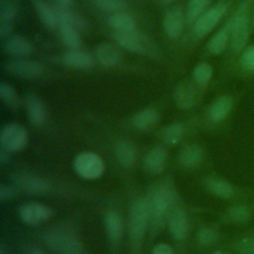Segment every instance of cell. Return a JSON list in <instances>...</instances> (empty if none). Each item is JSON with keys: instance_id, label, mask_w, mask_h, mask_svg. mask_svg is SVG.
I'll return each instance as SVG.
<instances>
[{"instance_id": "30", "label": "cell", "mask_w": 254, "mask_h": 254, "mask_svg": "<svg viewBox=\"0 0 254 254\" xmlns=\"http://www.w3.org/2000/svg\"><path fill=\"white\" fill-rule=\"evenodd\" d=\"M229 36H230V31H229V26L227 24L222 30H220L210 39L207 47L209 53L213 55L221 54L226 48Z\"/></svg>"}, {"instance_id": "9", "label": "cell", "mask_w": 254, "mask_h": 254, "mask_svg": "<svg viewBox=\"0 0 254 254\" xmlns=\"http://www.w3.org/2000/svg\"><path fill=\"white\" fill-rule=\"evenodd\" d=\"M226 11V5L218 4L215 7L204 12L194 23L192 32L193 34L200 38L207 35L220 21L222 16Z\"/></svg>"}, {"instance_id": "34", "label": "cell", "mask_w": 254, "mask_h": 254, "mask_svg": "<svg viewBox=\"0 0 254 254\" xmlns=\"http://www.w3.org/2000/svg\"><path fill=\"white\" fill-rule=\"evenodd\" d=\"M19 0H0V21L12 22L18 14Z\"/></svg>"}, {"instance_id": "16", "label": "cell", "mask_w": 254, "mask_h": 254, "mask_svg": "<svg viewBox=\"0 0 254 254\" xmlns=\"http://www.w3.org/2000/svg\"><path fill=\"white\" fill-rule=\"evenodd\" d=\"M62 60L65 65L77 69H88L94 64L92 56L79 49L68 50L63 55Z\"/></svg>"}, {"instance_id": "45", "label": "cell", "mask_w": 254, "mask_h": 254, "mask_svg": "<svg viewBox=\"0 0 254 254\" xmlns=\"http://www.w3.org/2000/svg\"><path fill=\"white\" fill-rule=\"evenodd\" d=\"M54 1L57 3V6L64 7V8H69L73 3V0H54Z\"/></svg>"}, {"instance_id": "48", "label": "cell", "mask_w": 254, "mask_h": 254, "mask_svg": "<svg viewBox=\"0 0 254 254\" xmlns=\"http://www.w3.org/2000/svg\"><path fill=\"white\" fill-rule=\"evenodd\" d=\"M173 1L175 0H159V2L162 4H169V3H172Z\"/></svg>"}, {"instance_id": "5", "label": "cell", "mask_w": 254, "mask_h": 254, "mask_svg": "<svg viewBox=\"0 0 254 254\" xmlns=\"http://www.w3.org/2000/svg\"><path fill=\"white\" fill-rule=\"evenodd\" d=\"M245 8L246 6L242 5L240 10L228 23L230 31V45L231 49L235 53H239L244 48L249 36V25Z\"/></svg>"}, {"instance_id": "10", "label": "cell", "mask_w": 254, "mask_h": 254, "mask_svg": "<svg viewBox=\"0 0 254 254\" xmlns=\"http://www.w3.org/2000/svg\"><path fill=\"white\" fill-rule=\"evenodd\" d=\"M53 216V210L50 206L40 202H29L23 204L20 208L21 220L27 225H38L49 220Z\"/></svg>"}, {"instance_id": "31", "label": "cell", "mask_w": 254, "mask_h": 254, "mask_svg": "<svg viewBox=\"0 0 254 254\" xmlns=\"http://www.w3.org/2000/svg\"><path fill=\"white\" fill-rule=\"evenodd\" d=\"M185 133V126L181 122H175L168 126H166L162 130V138L163 140L170 145L178 144L184 136Z\"/></svg>"}, {"instance_id": "43", "label": "cell", "mask_w": 254, "mask_h": 254, "mask_svg": "<svg viewBox=\"0 0 254 254\" xmlns=\"http://www.w3.org/2000/svg\"><path fill=\"white\" fill-rule=\"evenodd\" d=\"M152 254H174V251L169 244L159 243L153 248Z\"/></svg>"}, {"instance_id": "11", "label": "cell", "mask_w": 254, "mask_h": 254, "mask_svg": "<svg viewBox=\"0 0 254 254\" xmlns=\"http://www.w3.org/2000/svg\"><path fill=\"white\" fill-rule=\"evenodd\" d=\"M186 20V15L180 8L169 9L163 18V29L165 34L171 39H177L182 34Z\"/></svg>"}, {"instance_id": "39", "label": "cell", "mask_w": 254, "mask_h": 254, "mask_svg": "<svg viewBox=\"0 0 254 254\" xmlns=\"http://www.w3.org/2000/svg\"><path fill=\"white\" fill-rule=\"evenodd\" d=\"M235 249L240 254H254V237H245L240 239L236 243Z\"/></svg>"}, {"instance_id": "13", "label": "cell", "mask_w": 254, "mask_h": 254, "mask_svg": "<svg viewBox=\"0 0 254 254\" xmlns=\"http://www.w3.org/2000/svg\"><path fill=\"white\" fill-rule=\"evenodd\" d=\"M2 50L9 56L23 58L28 57L32 53L33 46L26 38L20 35H11L2 40Z\"/></svg>"}, {"instance_id": "44", "label": "cell", "mask_w": 254, "mask_h": 254, "mask_svg": "<svg viewBox=\"0 0 254 254\" xmlns=\"http://www.w3.org/2000/svg\"><path fill=\"white\" fill-rule=\"evenodd\" d=\"M9 151L6 150L5 148L1 147L0 148V164L1 165H5L6 163L9 162V158H10V155H9Z\"/></svg>"}, {"instance_id": "49", "label": "cell", "mask_w": 254, "mask_h": 254, "mask_svg": "<svg viewBox=\"0 0 254 254\" xmlns=\"http://www.w3.org/2000/svg\"><path fill=\"white\" fill-rule=\"evenodd\" d=\"M213 254H226V253H223V252H220V251H217V252H215V253H213Z\"/></svg>"}, {"instance_id": "33", "label": "cell", "mask_w": 254, "mask_h": 254, "mask_svg": "<svg viewBox=\"0 0 254 254\" xmlns=\"http://www.w3.org/2000/svg\"><path fill=\"white\" fill-rule=\"evenodd\" d=\"M209 1L210 0H190L186 13L187 23H194L203 14Z\"/></svg>"}, {"instance_id": "3", "label": "cell", "mask_w": 254, "mask_h": 254, "mask_svg": "<svg viewBox=\"0 0 254 254\" xmlns=\"http://www.w3.org/2000/svg\"><path fill=\"white\" fill-rule=\"evenodd\" d=\"M46 243L59 254H82V245L77 237L64 227H54L45 235Z\"/></svg>"}, {"instance_id": "26", "label": "cell", "mask_w": 254, "mask_h": 254, "mask_svg": "<svg viewBox=\"0 0 254 254\" xmlns=\"http://www.w3.org/2000/svg\"><path fill=\"white\" fill-rule=\"evenodd\" d=\"M232 98L228 95H223L217 98L210 106L208 110L209 118L213 122H221L225 119L232 108Z\"/></svg>"}, {"instance_id": "32", "label": "cell", "mask_w": 254, "mask_h": 254, "mask_svg": "<svg viewBox=\"0 0 254 254\" xmlns=\"http://www.w3.org/2000/svg\"><path fill=\"white\" fill-rule=\"evenodd\" d=\"M0 98L10 108H18L21 101L14 87L5 81L0 83Z\"/></svg>"}, {"instance_id": "1", "label": "cell", "mask_w": 254, "mask_h": 254, "mask_svg": "<svg viewBox=\"0 0 254 254\" xmlns=\"http://www.w3.org/2000/svg\"><path fill=\"white\" fill-rule=\"evenodd\" d=\"M175 199V190L170 183L157 185L147 198L150 209V220L154 224L162 222L170 211Z\"/></svg>"}, {"instance_id": "35", "label": "cell", "mask_w": 254, "mask_h": 254, "mask_svg": "<svg viewBox=\"0 0 254 254\" xmlns=\"http://www.w3.org/2000/svg\"><path fill=\"white\" fill-rule=\"evenodd\" d=\"M227 217L235 223L246 222L250 218V209L243 204L233 205L228 209Z\"/></svg>"}, {"instance_id": "25", "label": "cell", "mask_w": 254, "mask_h": 254, "mask_svg": "<svg viewBox=\"0 0 254 254\" xmlns=\"http://www.w3.org/2000/svg\"><path fill=\"white\" fill-rule=\"evenodd\" d=\"M158 120L159 113L157 112V110L153 108H145L140 110L132 117L131 124L135 129L143 131L154 126L158 122Z\"/></svg>"}, {"instance_id": "46", "label": "cell", "mask_w": 254, "mask_h": 254, "mask_svg": "<svg viewBox=\"0 0 254 254\" xmlns=\"http://www.w3.org/2000/svg\"><path fill=\"white\" fill-rule=\"evenodd\" d=\"M27 254H45V252L40 249V248H37V247H34V248H31Z\"/></svg>"}, {"instance_id": "12", "label": "cell", "mask_w": 254, "mask_h": 254, "mask_svg": "<svg viewBox=\"0 0 254 254\" xmlns=\"http://www.w3.org/2000/svg\"><path fill=\"white\" fill-rule=\"evenodd\" d=\"M14 182L19 189L29 193H43L50 190V185L46 180L33 174H17L14 177Z\"/></svg>"}, {"instance_id": "27", "label": "cell", "mask_w": 254, "mask_h": 254, "mask_svg": "<svg viewBox=\"0 0 254 254\" xmlns=\"http://www.w3.org/2000/svg\"><path fill=\"white\" fill-rule=\"evenodd\" d=\"M180 163L188 168H193L200 164L202 160V150L197 145H188L180 152Z\"/></svg>"}, {"instance_id": "14", "label": "cell", "mask_w": 254, "mask_h": 254, "mask_svg": "<svg viewBox=\"0 0 254 254\" xmlns=\"http://www.w3.org/2000/svg\"><path fill=\"white\" fill-rule=\"evenodd\" d=\"M23 103L31 123L35 126H42L47 119V108L45 104L35 95H27Z\"/></svg>"}, {"instance_id": "23", "label": "cell", "mask_w": 254, "mask_h": 254, "mask_svg": "<svg viewBox=\"0 0 254 254\" xmlns=\"http://www.w3.org/2000/svg\"><path fill=\"white\" fill-rule=\"evenodd\" d=\"M115 157L123 168H131L136 162V148L127 140H121L115 145Z\"/></svg>"}, {"instance_id": "17", "label": "cell", "mask_w": 254, "mask_h": 254, "mask_svg": "<svg viewBox=\"0 0 254 254\" xmlns=\"http://www.w3.org/2000/svg\"><path fill=\"white\" fill-rule=\"evenodd\" d=\"M188 219L186 213L181 208L174 209L169 215V230L174 239L180 241L188 234Z\"/></svg>"}, {"instance_id": "36", "label": "cell", "mask_w": 254, "mask_h": 254, "mask_svg": "<svg viewBox=\"0 0 254 254\" xmlns=\"http://www.w3.org/2000/svg\"><path fill=\"white\" fill-rule=\"evenodd\" d=\"M212 76V67L208 64L202 63L197 64L192 70V77L197 84H206Z\"/></svg>"}, {"instance_id": "22", "label": "cell", "mask_w": 254, "mask_h": 254, "mask_svg": "<svg viewBox=\"0 0 254 254\" xmlns=\"http://www.w3.org/2000/svg\"><path fill=\"white\" fill-rule=\"evenodd\" d=\"M104 223L110 241L113 243L119 242L123 234V221L121 215L115 210H109L105 213Z\"/></svg>"}, {"instance_id": "19", "label": "cell", "mask_w": 254, "mask_h": 254, "mask_svg": "<svg viewBox=\"0 0 254 254\" xmlns=\"http://www.w3.org/2000/svg\"><path fill=\"white\" fill-rule=\"evenodd\" d=\"M58 24L59 23H66L72 26L78 33H86L89 30L88 23L82 18L80 15L76 14L75 12L69 10V8H64L57 6L55 7Z\"/></svg>"}, {"instance_id": "21", "label": "cell", "mask_w": 254, "mask_h": 254, "mask_svg": "<svg viewBox=\"0 0 254 254\" xmlns=\"http://www.w3.org/2000/svg\"><path fill=\"white\" fill-rule=\"evenodd\" d=\"M35 11L41 20L42 24L49 30L58 27V18L55 7L49 5L44 0H31Z\"/></svg>"}, {"instance_id": "47", "label": "cell", "mask_w": 254, "mask_h": 254, "mask_svg": "<svg viewBox=\"0 0 254 254\" xmlns=\"http://www.w3.org/2000/svg\"><path fill=\"white\" fill-rule=\"evenodd\" d=\"M7 253V250H6V247L4 244H1L0 246V254H6Z\"/></svg>"}, {"instance_id": "7", "label": "cell", "mask_w": 254, "mask_h": 254, "mask_svg": "<svg viewBox=\"0 0 254 254\" xmlns=\"http://www.w3.org/2000/svg\"><path fill=\"white\" fill-rule=\"evenodd\" d=\"M114 39L120 47L132 53L147 55L151 54L154 50L150 39L136 30L125 33H115Z\"/></svg>"}, {"instance_id": "42", "label": "cell", "mask_w": 254, "mask_h": 254, "mask_svg": "<svg viewBox=\"0 0 254 254\" xmlns=\"http://www.w3.org/2000/svg\"><path fill=\"white\" fill-rule=\"evenodd\" d=\"M13 24L10 21H0V38L4 40L12 35Z\"/></svg>"}, {"instance_id": "29", "label": "cell", "mask_w": 254, "mask_h": 254, "mask_svg": "<svg viewBox=\"0 0 254 254\" xmlns=\"http://www.w3.org/2000/svg\"><path fill=\"white\" fill-rule=\"evenodd\" d=\"M205 185L210 192L223 198H229L234 193L232 186L221 179H209L205 182Z\"/></svg>"}, {"instance_id": "20", "label": "cell", "mask_w": 254, "mask_h": 254, "mask_svg": "<svg viewBox=\"0 0 254 254\" xmlns=\"http://www.w3.org/2000/svg\"><path fill=\"white\" fill-rule=\"evenodd\" d=\"M96 61L105 67H112L120 61L119 51L109 43H100L94 51Z\"/></svg>"}, {"instance_id": "38", "label": "cell", "mask_w": 254, "mask_h": 254, "mask_svg": "<svg viewBox=\"0 0 254 254\" xmlns=\"http://www.w3.org/2000/svg\"><path fill=\"white\" fill-rule=\"evenodd\" d=\"M219 237L216 229L212 227H203L197 233V239L201 244H211Z\"/></svg>"}, {"instance_id": "28", "label": "cell", "mask_w": 254, "mask_h": 254, "mask_svg": "<svg viewBox=\"0 0 254 254\" xmlns=\"http://www.w3.org/2000/svg\"><path fill=\"white\" fill-rule=\"evenodd\" d=\"M58 28L63 42L69 48V50L80 48L82 44L80 33H78L72 26L66 23H59Z\"/></svg>"}, {"instance_id": "4", "label": "cell", "mask_w": 254, "mask_h": 254, "mask_svg": "<svg viewBox=\"0 0 254 254\" xmlns=\"http://www.w3.org/2000/svg\"><path fill=\"white\" fill-rule=\"evenodd\" d=\"M73 168L79 177L85 180H96L104 173V162L96 153L85 151L74 158Z\"/></svg>"}, {"instance_id": "40", "label": "cell", "mask_w": 254, "mask_h": 254, "mask_svg": "<svg viewBox=\"0 0 254 254\" xmlns=\"http://www.w3.org/2000/svg\"><path fill=\"white\" fill-rule=\"evenodd\" d=\"M242 64L249 69L254 70V47L246 50L242 56Z\"/></svg>"}, {"instance_id": "2", "label": "cell", "mask_w": 254, "mask_h": 254, "mask_svg": "<svg viewBox=\"0 0 254 254\" xmlns=\"http://www.w3.org/2000/svg\"><path fill=\"white\" fill-rule=\"evenodd\" d=\"M149 221L150 209L147 198L136 199L132 204L129 218V234L133 246L141 244Z\"/></svg>"}, {"instance_id": "24", "label": "cell", "mask_w": 254, "mask_h": 254, "mask_svg": "<svg viewBox=\"0 0 254 254\" xmlns=\"http://www.w3.org/2000/svg\"><path fill=\"white\" fill-rule=\"evenodd\" d=\"M108 25L115 33H125L135 31L137 23L129 14L118 12L109 16Z\"/></svg>"}, {"instance_id": "6", "label": "cell", "mask_w": 254, "mask_h": 254, "mask_svg": "<svg viewBox=\"0 0 254 254\" xmlns=\"http://www.w3.org/2000/svg\"><path fill=\"white\" fill-rule=\"evenodd\" d=\"M29 135L26 128L18 123L6 124L0 133L1 147L9 152L23 150L28 143Z\"/></svg>"}, {"instance_id": "15", "label": "cell", "mask_w": 254, "mask_h": 254, "mask_svg": "<svg viewBox=\"0 0 254 254\" xmlns=\"http://www.w3.org/2000/svg\"><path fill=\"white\" fill-rule=\"evenodd\" d=\"M167 158L168 153L164 147H155L146 154L144 158V167L150 174H160L165 169Z\"/></svg>"}, {"instance_id": "41", "label": "cell", "mask_w": 254, "mask_h": 254, "mask_svg": "<svg viewBox=\"0 0 254 254\" xmlns=\"http://www.w3.org/2000/svg\"><path fill=\"white\" fill-rule=\"evenodd\" d=\"M16 193L15 189H13L12 187L6 186L4 184H1L0 186V201L3 203L4 201L12 198Z\"/></svg>"}, {"instance_id": "8", "label": "cell", "mask_w": 254, "mask_h": 254, "mask_svg": "<svg viewBox=\"0 0 254 254\" xmlns=\"http://www.w3.org/2000/svg\"><path fill=\"white\" fill-rule=\"evenodd\" d=\"M4 69L9 74L22 79H37L43 74V66L39 62L28 60H13L4 63Z\"/></svg>"}, {"instance_id": "37", "label": "cell", "mask_w": 254, "mask_h": 254, "mask_svg": "<svg viewBox=\"0 0 254 254\" xmlns=\"http://www.w3.org/2000/svg\"><path fill=\"white\" fill-rule=\"evenodd\" d=\"M95 6L104 12L118 13L125 8L124 0H93Z\"/></svg>"}, {"instance_id": "18", "label": "cell", "mask_w": 254, "mask_h": 254, "mask_svg": "<svg viewBox=\"0 0 254 254\" xmlns=\"http://www.w3.org/2000/svg\"><path fill=\"white\" fill-rule=\"evenodd\" d=\"M174 99L178 107L182 109H189L192 107L197 99L195 88L187 81L181 82L175 90Z\"/></svg>"}]
</instances>
